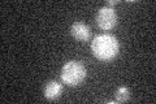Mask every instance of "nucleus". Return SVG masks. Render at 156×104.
Instances as JSON below:
<instances>
[{
    "mask_svg": "<svg viewBox=\"0 0 156 104\" xmlns=\"http://www.w3.org/2000/svg\"><path fill=\"white\" fill-rule=\"evenodd\" d=\"M91 51L98 60L100 61H111L119 55L120 52V42L117 38L111 34H101L92 39Z\"/></svg>",
    "mask_w": 156,
    "mask_h": 104,
    "instance_id": "obj_1",
    "label": "nucleus"
},
{
    "mask_svg": "<svg viewBox=\"0 0 156 104\" xmlns=\"http://www.w3.org/2000/svg\"><path fill=\"white\" fill-rule=\"evenodd\" d=\"M86 68L81 61L77 60H70L64 64L61 68L60 78L62 83H65L69 87H76L80 86L86 78Z\"/></svg>",
    "mask_w": 156,
    "mask_h": 104,
    "instance_id": "obj_2",
    "label": "nucleus"
},
{
    "mask_svg": "<svg viewBox=\"0 0 156 104\" xmlns=\"http://www.w3.org/2000/svg\"><path fill=\"white\" fill-rule=\"evenodd\" d=\"M95 21L99 29L104 31H109L117 25V14L113 8L103 7L98 11Z\"/></svg>",
    "mask_w": 156,
    "mask_h": 104,
    "instance_id": "obj_3",
    "label": "nucleus"
},
{
    "mask_svg": "<svg viewBox=\"0 0 156 104\" xmlns=\"http://www.w3.org/2000/svg\"><path fill=\"white\" fill-rule=\"evenodd\" d=\"M70 34L78 42H89V39L91 38V29L85 22L77 21L72 25Z\"/></svg>",
    "mask_w": 156,
    "mask_h": 104,
    "instance_id": "obj_4",
    "label": "nucleus"
},
{
    "mask_svg": "<svg viewBox=\"0 0 156 104\" xmlns=\"http://www.w3.org/2000/svg\"><path fill=\"white\" fill-rule=\"evenodd\" d=\"M62 92V86L60 82H57L55 80L48 81L44 86V90H43V94H44V98L47 100H56V99L60 98Z\"/></svg>",
    "mask_w": 156,
    "mask_h": 104,
    "instance_id": "obj_5",
    "label": "nucleus"
},
{
    "mask_svg": "<svg viewBox=\"0 0 156 104\" xmlns=\"http://www.w3.org/2000/svg\"><path fill=\"white\" fill-rule=\"evenodd\" d=\"M115 98H116V103H124V102H128L130 99V90L125 86H121L116 90L115 94Z\"/></svg>",
    "mask_w": 156,
    "mask_h": 104,
    "instance_id": "obj_6",
    "label": "nucleus"
},
{
    "mask_svg": "<svg viewBox=\"0 0 156 104\" xmlns=\"http://www.w3.org/2000/svg\"><path fill=\"white\" fill-rule=\"evenodd\" d=\"M119 3V2H113V0H111V2H107V4H105V7H109V8H112L113 5H116V4Z\"/></svg>",
    "mask_w": 156,
    "mask_h": 104,
    "instance_id": "obj_7",
    "label": "nucleus"
}]
</instances>
